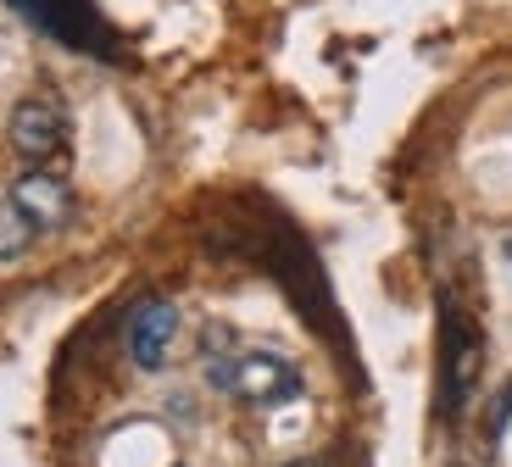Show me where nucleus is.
<instances>
[{
  "instance_id": "obj_2",
  "label": "nucleus",
  "mask_w": 512,
  "mask_h": 467,
  "mask_svg": "<svg viewBox=\"0 0 512 467\" xmlns=\"http://www.w3.org/2000/svg\"><path fill=\"white\" fill-rule=\"evenodd\" d=\"M12 6L34 28H45L51 39L73 45V51H95V56H112L117 51L112 28L101 23V12H95L90 0H12Z\"/></svg>"
},
{
  "instance_id": "obj_6",
  "label": "nucleus",
  "mask_w": 512,
  "mask_h": 467,
  "mask_svg": "<svg viewBox=\"0 0 512 467\" xmlns=\"http://www.w3.org/2000/svg\"><path fill=\"white\" fill-rule=\"evenodd\" d=\"M12 206L28 217V228H62L73 217V190H67L56 173H23L12 190Z\"/></svg>"
},
{
  "instance_id": "obj_3",
  "label": "nucleus",
  "mask_w": 512,
  "mask_h": 467,
  "mask_svg": "<svg viewBox=\"0 0 512 467\" xmlns=\"http://www.w3.org/2000/svg\"><path fill=\"white\" fill-rule=\"evenodd\" d=\"M123 356L140 373H156V367H167V356H173V345H179V306L162 301V295H145V301L128 306L123 317Z\"/></svg>"
},
{
  "instance_id": "obj_7",
  "label": "nucleus",
  "mask_w": 512,
  "mask_h": 467,
  "mask_svg": "<svg viewBox=\"0 0 512 467\" xmlns=\"http://www.w3.org/2000/svg\"><path fill=\"white\" fill-rule=\"evenodd\" d=\"M28 240H34V228H28V217L17 212L12 201L0 206V262H12V256L28 251Z\"/></svg>"
},
{
  "instance_id": "obj_8",
  "label": "nucleus",
  "mask_w": 512,
  "mask_h": 467,
  "mask_svg": "<svg viewBox=\"0 0 512 467\" xmlns=\"http://www.w3.org/2000/svg\"><path fill=\"white\" fill-rule=\"evenodd\" d=\"M512 423V390L496 395V406H490V429H507Z\"/></svg>"
},
{
  "instance_id": "obj_1",
  "label": "nucleus",
  "mask_w": 512,
  "mask_h": 467,
  "mask_svg": "<svg viewBox=\"0 0 512 467\" xmlns=\"http://www.w3.org/2000/svg\"><path fill=\"white\" fill-rule=\"evenodd\" d=\"M206 384L229 401L245 406H284L307 390L301 367L284 362L273 351H229V356H206Z\"/></svg>"
},
{
  "instance_id": "obj_5",
  "label": "nucleus",
  "mask_w": 512,
  "mask_h": 467,
  "mask_svg": "<svg viewBox=\"0 0 512 467\" xmlns=\"http://www.w3.org/2000/svg\"><path fill=\"white\" fill-rule=\"evenodd\" d=\"M479 356H485L479 329L468 317H457V306H446V340H440V390H446V412H457V406L468 401V390H474V379H479Z\"/></svg>"
},
{
  "instance_id": "obj_4",
  "label": "nucleus",
  "mask_w": 512,
  "mask_h": 467,
  "mask_svg": "<svg viewBox=\"0 0 512 467\" xmlns=\"http://www.w3.org/2000/svg\"><path fill=\"white\" fill-rule=\"evenodd\" d=\"M67 134H73V123H67V106L56 101V95H28V101H17L12 151L23 156V162H51V156H62Z\"/></svg>"
},
{
  "instance_id": "obj_9",
  "label": "nucleus",
  "mask_w": 512,
  "mask_h": 467,
  "mask_svg": "<svg viewBox=\"0 0 512 467\" xmlns=\"http://www.w3.org/2000/svg\"><path fill=\"white\" fill-rule=\"evenodd\" d=\"M501 256H507V262H512V234H507V245H501Z\"/></svg>"
}]
</instances>
